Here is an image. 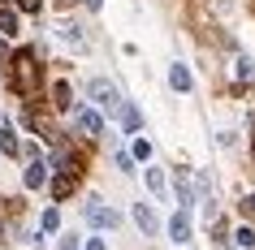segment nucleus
I'll use <instances>...</instances> for the list:
<instances>
[{"instance_id":"obj_10","label":"nucleus","mask_w":255,"mask_h":250,"mask_svg":"<svg viewBox=\"0 0 255 250\" xmlns=\"http://www.w3.org/2000/svg\"><path fill=\"white\" fill-rule=\"evenodd\" d=\"M147 190L156 198H164V190H169V181H164V172L160 168H147Z\"/></svg>"},{"instance_id":"obj_15","label":"nucleus","mask_w":255,"mask_h":250,"mask_svg":"<svg viewBox=\"0 0 255 250\" xmlns=\"http://www.w3.org/2000/svg\"><path fill=\"white\" fill-rule=\"evenodd\" d=\"M39 224H43V233H56V229H61V211H56V207H48Z\"/></svg>"},{"instance_id":"obj_13","label":"nucleus","mask_w":255,"mask_h":250,"mask_svg":"<svg viewBox=\"0 0 255 250\" xmlns=\"http://www.w3.org/2000/svg\"><path fill=\"white\" fill-rule=\"evenodd\" d=\"M0 147H4V156H17V134H13V125H4V130H0Z\"/></svg>"},{"instance_id":"obj_2","label":"nucleus","mask_w":255,"mask_h":250,"mask_svg":"<svg viewBox=\"0 0 255 250\" xmlns=\"http://www.w3.org/2000/svg\"><path fill=\"white\" fill-rule=\"evenodd\" d=\"M82 220L91 224V229H117V211L108 207L104 198H87L82 203Z\"/></svg>"},{"instance_id":"obj_16","label":"nucleus","mask_w":255,"mask_h":250,"mask_svg":"<svg viewBox=\"0 0 255 250\" xmlns=\"http://www.w3.org/2000/svg\"><path fill=\"white\" fill-rule=\"evenodd\" d=\"M238 78H242V82L255 78V61H251V56H238Z\"/></svg>"},{"instance_id":"obj_17","label":"nucleus","mask_w":255,"mask_h":250,"mask_svg":"<svg viewBox=\"0 0 255 250\" xmlns=\"http://www.w3.org/2000/svg\"><path fill=\"white\" fill-rule=\"evenodd\" d=\"M52 95H56V99H52L56 108H69V86H65V82H56V86H52Z\"/></svg>"},{"instance_id":"obj_7","label":"nucleus","mask_w":255,"mask_h":250,"mask_svg":"<svg viewBox=\"0 0 255 250\" xmlns=\"http://www.w3.org/2000/svg\"><path fill=\"white\" fill-rule=\"evenodd\" d=\"M69 194H74V172L61 168V172L52 177V198H69Z\"/></svg>"},{"instance_id":"obj_22","label":"nucleus","mask_w":255,"mask_h":250,"mask_svg":"<svg viewBox=\"0 0 255 250\" xmlns=\"http://www.w3.org/2000/svg\"><path fill=\"white\" fill-rule=\"evenodd\" d=\"M17 4H22L26 13H39V0H17Z\"/></svg>"},{"instance_id":"obj_8","label":"nucleus","mask_w":255,"mask_h":250,"mask_svg":"<svg viewBox=\"0 0 255 250\" xmlns=\"http://www.w3.org/2000/svg\"><path fill=\"white\" fill-rule=\"evenodd\" d=\"M169 82H173V91H190V69L186 65H169Z\"/></svg>"},{"instance_id":"obj_24","label":"nucleus","mask_w":255,"mask_h":250,"mask_svg":"<svg viewBox=\"0 0 255 250\" xmlns=\"http://www.w3.org/2000/svg\"><path fill=\"white\" fill-rule=\"evenodd\" d=\"M100 4H104V0H87V9H100Z\"/></svg>"},{"instance_id":"obj_14","label":"nucleus","mask_w":255,"mask_h":250,"mask_svg":"<svg viewBox=\"0 0 255 250\" xmlns=\"http://www.w3.org/2000/svg\"><path fill=\"white\" fill-rule=\"evenodd\" d=\"M61 39H65V43H82V48H87V39H82V30L74 26V22H61Z\"/></svg>"},{"instance_id":"obj_9","label":"nucleus","mask_w":255,"mask_h":250,"mask_svg":"<svg viewBox=\"0 0 255 250\" xmlns=\"http://www.w3.org/2000/svg\"><path fill=\"white\" fill-rule=\"evenodd\" d=\"M121 125H126V134H138V108L130 104V99L121 104Z\"/></svg>"},{"instance_id":"obj_23","label":"nucleus","mask_w":255,"mask_h":250,"mask_svg":"<svg viewBox=\"0 0 255 250\" xmlns=\"http://www.w3.org/2000/svg\"><path fill=\"white\" fill-rule=\"evenodd\" d=\"M242 211H247V216H255V194L247 198V203H242Z\"/></svg>"},{"instance_id":"obj_12","label":"nucleus","mask_w":255,"mask_h":250,"mask_svg":"<svg viewBox=\"0 0 255 250\" xmlns=\"http://www.w3.org/2000/svg\"><path fill=\"white\" fill-rule=\"evenodd\" d=\"M43 181H48V172H43V164H39V160H30V168H26V185H30V190H39Z\"/></svg>"},{"instance_id":"obj_25","label":"nucleus","mask_w":255,"mask_h":250,"mask_svg":"<svg viewBox=\"0 0 255 250\" xmlns=\"http://www.w3.org/2000/svg\"><path fill=\"white\" fill-rule=\"evenodd\" d=\"M0 56H4V35H0Z\"/></svg>"},{"instance_id":"obj_5","label":"nucleus","mask_w":255,"mask_h":250,"mask_svg":"<svg viewBox=\"0 0 255 250\" xmlns=\"http://www.w3.org/2000/svg\"><path fill=\"white\" fill-rule=\"evenodd\" d=\"M134 224L143 229V237H156V229H160V220H156V211L147 203H134Z\"/></svg>"},{"instance_id":"obj_11","label":"nucleus","mask_w":255,"mask_h":250,"mask_svg":"<svg viewBox=\"0 0 255 250\" xmlns=\"http://www.w3.org/2000/svg\"><path fill=\"white\" fill-rule=\"evenodd\" d=\"M0 35H4V39H13V35H17V13H13V9H0Z\"/></svg>"},{"instance_id":"obj_6","label":"nucleus","mask_w":255,"mask_h":250,"mask_svg":"<svg viewBox=\"0 0 255 250\" xmlns=\"http://www.w3.org/2000/svg\"><path fill=\"white\" fill-rule=\"evenodd\" d=\"M169 237H173V242H186V237H190V211H186V207L169 220Z\"/></svg>"},{"instance_id":"obj_19","label":"nucleus","mask_w":255,"mask_h":250,"mask_svg":"<svg viewBox=\"0 0 255 250\" xmlns=\"http://www.w3.org/2000/svg\"><path fill=\"white\" fill-rule=\"evenodd\" d=\"M56 250H82V246H78V237H74V233H61V242H56Z\"/></svg>"},{"instance_id":"obj_20","label":"nucleus","mask_w":255,"mask_h":250,"mask_svg":"<svg viewBox=\"0 0 255 250\" xmlns=\"http://www.w3.org/2000/svg\"><path fill=\"white\" fill-rule=\"evenodd\" d=\"M134 156H138V160H147V156H151V143H143V138H138V143H134Z\"/></svg>"},{"instance_id":"obj_1","label":"nucleus","mask_w":255,"mask_h":250,"mask_svg":"<svg viewBox=\"0 0 255 250\" xmlns=\"http://www.w3.org/2000/svg\"><path fill=\"white\" fill-rule=\"evenodd\" d=\"M87 95L95 99V108H100V112H121V104H126V99H121V91L113 86V82H104V78L87 82Z\"/></svg>"},{"instance_id":"obj_18","label":"nucleus","mask_w":255,"mask_h":250,"mask_svg":"<svg viewBox=\"0 0 255 250\" xmlns=\"http://www.w3.org/2000/svg\"><path fill=\"white\" fill-rule=\"evenodd\" d=\"M234 237H238V246H242V250H251V246H255V229H238Z\"/></svg>"},{"instance_id":"obj_3","label":"nucleus","mask_w":255,"mask_h":250,"mask_svg":"<svg viewBox=\"0 0 255 250\" xmlns=\"http://www.w3.org/2000/svg\"><path fill=\"white\" fill-rule=\"evenodd\" d=\"M13 65H17V74H13V86H17L22 95H30L35 86H39V65H35V56H17Z\"/></svg>"},{"instance_id":"obj_4","label":"nucleus","mask_w":255,"mask_h":250,"mask_svg":"<svg viewBox=\"0 0 255 250\" xmlns=\"http://www.w3.org/2000/svg\"><path fill=\"white\" fill-rule=\"evenodd\" d=\"M100 125H104V121H100V112H95V108H78V112H74V130H78L82 138H95V134H100Z\"/></svg>"},{"instance_id":"obj_21","label":"nucleus","mask_w":255,"mask_h":250,"mask_svg":"<svg viewBox=\"0 0 255 250\" xmlns=\"http://www.w3.org/2000/svg\"><path fill=\"white\" fill-rule=\"evenodd\" d=\"M82 250H108V246H104V237H87V246H82Z\"/></svg>"}]
</instances>
